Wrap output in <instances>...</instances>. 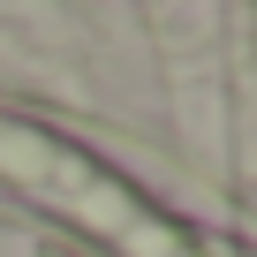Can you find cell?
I'll return each mask as SVG.
<instances>
[{"label":"cell","instance_id":"cell-1","mask_svg":"<svg viewBox=\"0 0 257 257\" xmlns=\"http://www.w3.org/2000/svg\"><path fill=\"white\" fill-rule=\"evenodd\" d=\"M46 257H68V249H46Z\"/></svg>","mask_w":257,"mask_h":257}]
</instances>
